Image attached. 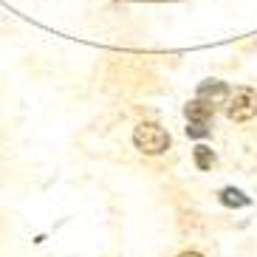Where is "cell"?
<instances>
[{
	"mask_svg": "<svg viewBox=\"0 0 257 257\" xmlns=\"http://www.w3.org/2000/svg\"><path fill=\"white\" fill-rule=\"evenodd\" d=\"M133 144L144 156H161L170 147V133L161 124H156V121H142L133 130Z\"/></svg>",
	"mask_w": 257,
	"mask_h": 257,
	"instance_id": "cell-1",
	"label": "cell"
},
{
	"mask_svg": "<svg viewBox=\"0 0 257 257\" xmlns=\"http://www.w3.org/2000/svg\"><path fill=\"white\" fill-rule=\"evenodd\" d=\"M226 116L232 121H249L251 116H257V93L251 88H237L229 96Z\"/></svg>",
	"mask_w": 257,
	"mask_h": 257,
	"instance_id": "cell-2",
	"label": "cell"
},
{
	"mask_svg": "<svg viewBox=\"0 0 257 257\" xmlns=\"http://www.w3.org/2000/svg\"><path fill=\"white\" fill-rule=\"evenodd\" d=\"M198 99L209 102L212 107H215V105H223V102L229 99L226 82H220V79H206V82H201V85H198Z\"/></svg>",
	"mask_w": 257,
	"mask_h": 257,
	"instance_id": "cell-3",
	"label": "cell"
},
{
	"mask_svg": "<svg viewBox=\"0 0 257 257\" xmlns=\"http://www.w3.org/2000/svg\"><path fill=\"white\" fill-rule=\"evenodd\" d=\"M184 113H187L189 121L209 124V121H212V105H209V102H204V99H192V102H187Z\"/></svg>",
	"mask_w": 257,
	"mask_h": 257,
	"instance_id": "cell-4",
	"label": "cell"
},
{
	"mask_svg": "<svg viewBox=\"0 0 257 257\" xmlns=\"http://www.w3.org/2000/svg\"><path fill=\"white\" fill-rule=\"evenodd\" d=\"M220 204H226V206H234V209H240V206H249V198L243 195L240 189H220Z\"/></svg>",
	"mask_w": 257,
	"mask_h": 257,
	"instance_id": "cell-5",
	"label": "cell"
},
{
	"mask_svg": "<svg viewBox=\"0 0 257 257\" xmlns=\"http://www.w3.org/2000/svg\"><path fill=\"white\" fill-rule=\"evenodd\" d=\"M192 156H195V167H198V170H209V167L215 164V153H212L206 144H198Z\"/></svg>",
	"mask_w": 257,
	"mask_h": 257,
	"instance_id": "cell-6",
	"label": "cell"
},
{
	"mask_svg": "<svg viewBox=\"0 0 257 257\" xmlns=\"http://www.w3.org/2000/svg\"><path fill=\"white\" fill-rule=\"evenodd\" d=\"M206 133H209V124H198V121L187 124V136H192V139H204Z\"/></svg>",
	"mask_w": 257,
	"mask_h": 257,
	"instance_id": "cell-7",
	"label": "cell"
},
{
	"mask_svg": "<svg viewBox=\"0 0 257 257\" xmlns=\"http://www.w3.org/2000/svg\"><path fill=\"white\" fill-rule=\"evenodd\" d=\"M178 257H204V254H201V251H181Z\"/></svg>",
	"mask_w": 257,
	"mask_h": 257,
	"instance_id": "cell-8",
	"label": "cell"
}]
</instances>
